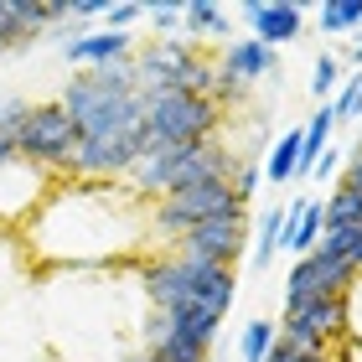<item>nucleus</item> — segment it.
I'll return each mask as SVG.
<instances>
[{
  "mask_svg": "<svg viewBox=\"0 0 362 362\" xmlns=\"http://www.w3.org/2000/svg\"><path fill=\"white\" fill-rule=\"evenodd\" d=\"M37 254L57 264H104L151 243V202L135 197L124 181L68 176L52 181L47 202L26 218Z\"/></svg>",
  "mask_w": 362,
  "mask_h": 362,
  "instance_id": "obj_1",
  "label": "nucleus"
},
{
  "mask_svg": "<svg viewBox=\"0 0 362 362\" xmlns=\"http://www.w3.org/2000/svg\"><path fill=\"white\" fill-rule=\"evenodd\" d=\"M57 104L78 124V151L68 176L88 181H124V171L140 156V119L145 98L135 62H109V68H78L62 83Z\"/></svg>",
  "mask_w": 362,
  "mask_h": 362,
  "instance_id": "obj_2",
  "label": "nucleus"
},
{
  "mask_svg": "<svg viewBox=\"0 0 362 362\" xmlns=\"http://www.w3.org/2000/svg\"><path fill=\"white\" fill-rule=\"evenodd\" d=\"M238 156L228 151V140H207V145H181V151H145L135 156V166L124 171V187L145 197V202H160L171 192H192L207 187V181H233Z\"/></svg>",
  "mask_w": 362,
  "mask_h": 362,
  "instance_id": "obj_3",
  "label": "nucleus"
},
{
  "mask_svg": "<svg viewBox=\"0 0 362 362\" xmlns=\"http://www.w3.org/2000/svg\"><path fill=\"white\" fill-rule=\"evenodd\" d=\"M223 109L212 98H197V93H151L145 98V119H140V156L145 151H181V145H207L223 135Z\"/></svg>",
  "mask_w": 362,
  "mask_h": 362,
  "instance_id": "obj_4",
  "label": "nucleus"
},
{
  "mask_svg": "<svg viewBox=\"0 0 362 362\" xmlns=\"http://www.w3.org/2000/svg\"><path fill=\"white\" fill-rule=\"evenodd\" d=\"M16 151H21L26 166L47 171L52 181H68L73 171V151H78V124L68 119V109L57 104V98H47V104H31L21 129H16Z\"/></svg>",
  "mask_w": 362,
  "mask_h": 362,
  "instance_id": "obj_5",
  "label": "nucleus"
},
{
  "mask_svg": "<svg viewBox=\"0 0 362 362\" xmlns=\"http://www.w3.org/2000/svg\"><path fill=\"white\" fill-rule=\"evenodd\" d=\"M228 212H249L233 197V181H207V187H192V192H171L151 202V238L160 249H171L181 233H192V228H202L212 218H228Z\"/></svg>",
  "mask_w": 362,
  "mask_h": 362,
  "instance_id": "obj_6",
  "label": "nucleus"
},
{
  "mask_svg": "<svg viewBox=\"0 0 362 362\" xmlns=\"http://www.w3.org/2000/svg\"><path fill=\"white\" fill-rule=\"evenodd\" d=\"M243 243H249V212H228V218H212L192 233H181L171 243V254L192 259V264H218V269H233L243 259Z\"/></svg>",
  "mask_w": 362,
  "mask_h": 362,
  "instance_id": "obj_7",
  "label": "nucleus"
},
{
  "mask_svg": "<svg viewBox=\"0 0 362 362\" xmlns=\"http://www.w3.org/2000/svg\"><path fill=\"white\" fill-rule=\"evenodd\" d=\"M347 295H332V300H305V305H285L279 310V341H295V347H316L326 352L337 337H347Z\"/></svg>",
  "mask_w": 362,
  "mask_h": 362,
  "instance_id": "obj_8",
  "label": "nucleus"
},
{
  "mask_svg": "<svg viewBox=\"0 0 362 362\" xmlns=\"http://www.w3.org/2000/svg\"><path fill=\"white\" fill-rule=\"evenodd\" d=\"M197 57H202V47L187 42L181 31H176V37H151L135 57H129V62H135V78H140V98L181 88V78H187V68Z\"/></svg>",
  "mask_w": 362,
  "mask_h": 362,
  "instance_id": "obj_9",
  "label": "nucleus"
},
{
  "mask_svg": "<svg viewBox=\"0 0 362 362\" xmlns=\"http://www.w3.org/2000/svg\"><path fill=\"white\" fill-rule=\"evenodd\" d=\"M352 285H357V264H347V259L305 254V259H295V269H290V279H285V305L332 300V295H347Z\"/></svg>",
  "mask_w": 362,
  "mask_h": 362,
  "instance_id": "obj_10",
  "label": "nucleus"
},
{
  "mask_svg": "<svg viewBox=\"0 0 362 362\" xmlns=\"http://www.w3.org/2000/svg\"><path fill=\"white\" fill-rule=\"evenodd\" d=\"M305 11L310 6H300V0H243L238 6V16L254 26V42L269 47V52H279L285 42H300Z\"/></svg>",
  "mask_w": 362,
  "mask_h": 362,
  "instance_id": "obj_11",
  "label": "nucleus"
},
{
  "mask_svg": "<svg viewBox=\"0 0 362 362\" xmlns=\"http://www.w3.org/2000/svg\"><path fill=\"white\" fill-rule=\"evenodd\" d=\"M47 192H52V176L26 166L21 156L6 160L0 166V223H26L31 212L47 202Z\"/></svg>",
  "mask_w": 362,
  "mask_h": 362,
  "instance_id": "obj_12",
  "label": "nucleus"
},
{
  "mask_svg": "<svg viewBox=\"0 0 362 362\" xmlns=\"http://www.w3.org/2000/svg\"><path fill=\"white\" fill-rule=\"evenodd\" d=\"M57 26L52 0H0V52H21Z\"/></svg>",
  "mask_w": 362,
  "mask_h": 362,
  "instance_id": "obj_13",
  "label": "nucleus"
},
{
  "mask_svg": "<svg viewBox=\"0 0 362 362\" xmlns=\"http://www.w3.org/2000/svg\"><path fill=\"white\" fill-rule=\"evenodd\" d=\"M62 57L73 68H109V62H129L135 57V37L129 31H83V37H62Z\"/></svg>",
  "mask_w": 362,
  "mask_h": 362,
  "instance_id": "obj_14",
  "label": "nucleus"
},
{
  "mask_svg": "<svg viewBox=\"0 0 362 362\" xmlns=\"http://www.w3.org/2000/svg\"><path fill=\"white\" fill-rule=\"evenodd\" d=\"M218 68H223L228 78H233V83H243V88L264 83V78H274V83H279V52L259 47L254 37L228 42V47H223V57H218Z\"/></svg>",
  "mask_w": 362,
  "mask_h": 362,
  "instance_id": "obj_15",
  "label": "nucleus"
},
{
  "mask_svg": "<svg viewBox=\"0 0 362 362\" xmlns=\"http://www.w3.org/2000/svg\"><path fill=\"white\" fill-rule=\"evenodd\" d=\"M321 233H326V207L316 202V197H295V202H285V238H279V249H290L295 259H305L321 243Z\"/></svg>",
  "mask_w": 362,
  "mask_h": 362,
  "instance_id": "obj_16",
  "label": "nucleus"
},
{
  "mask_svg": "<svg viewBox=\"0 0 362 362\" xmlns=\"http://www.w3.org/2000/svg\"><path fill=\"white\" fill-rule=\"evenodd\" d=\"M181 26H187V42L228 37V11L212 6V0H192V6H181Z\"/></svg>",
  "mask_w": 362,
  "mask_h": 362,
  "instance_id": "obj_17",
  "label": "nucleus"
},
{
  "mask_svg": "<svg viewBox=\"0 0 362 362\" xmlns=\"http://www.w3.org/2000/svg\"><path fill=\"white\" fill-rule=\"evenodd\" d=\"M259 171H264V176L274 181V187L295 181V171H300V129H285V135H279V145L269 151V160H264Z\"/></svg>",
  "mask_w": 362,
  "mask_h": 362,
  "instance_id": "obj_18",
  "label": "nucleus"
},
{
  "mask_svg": "<svg viewBox=\"0 0 362 362\" xmlns=\"http://www.w3.org/2000/svg\"><path fill=\"white\" fill-rule=\"evenodd\" d=\"M316 21L326 37H357L362 31V0H326L316 6Z\"/></svg>",
  "mask_w": 362,
  "mask_h": 362,
  "instance_id": "obj_19",
  "label": "nucleus"
},
{
  "mask_svg": "<svg viewBox=\"0 0 362 362\" xmlns=\"http://www.w3.org/2000/svg\"><path fill=\"white\" fill-rule=\"evenodd\" d=\"M279 238H285V207H269V212H259V233H254V269H269L274 264V249H279Z\"/></svg>",
  "mask_w": 362,
  "mask_h": 362,
  "instance_id": "obj_20",
  "label": "nucleus"
},
{
  "mask_svg": "<svg viewBox=\"0 0 362 362\" xmlns=\"http://www.w3.org/2000/svg\"><path fill=\"white\" fill-rule=\"evenodd\" d=\"M341 78H347V68H341L337 52H316V62H310V98H321V104H332Z\"/></svg>",
  "mask_w": 362,
  "mask_h": 362,
  "instance_id": "obj_21",
  "label": "nucleus"
},
{
  "mask_svg": "<svg viewBox=\"0 0 362 362\" xmlns=\"http://www.w3.org/2000/svg\"><path fill=\"white\" fill-rule=\"evenodd\" d=\"M274 337H279L274 321H264V316L249 321V326H243V337H238V357H243V362H264L269 347H274Z\"/></svg>",
  "mask_w": 362,
  "mask_h": 362,
  "instance_id": "obj_22",
  "label": "nucleus"
},
{
  "mask_svg": "<svg viewBox=\"0 0 362 362\" xmlns=\"http://www.w3.org/2000/svg\"><path fill=\"white\" fill-rule=\"evenodd\" d=\"M321 207H326V228H362V197L357 192L337 187Z\"/></svg>",
  "mask_w": 362,
  "mask_h": 362,
  "instance_id": "obj_23",
  "label": "nucleus"
},
{
  "mask_svg": "<svg viewBox=\"0 0 362 362\" xmlns=\"http://www.w3.org/2000/svg\"><path fill=\"white\" fill-rule=\"evenodd\" d=\"M332 114H337V124H362V73L341 78V88L332 98Z\"/></svg>",
  "mask_w": 362,
  "mask_h": 362,
  "instance_id": "obj_24",
  "label": "nucleus"
},
{
  "mask_svg": "<svg viewBox=\"0 0 362 362\" xmlns=\"http://www.w3.org/2000/svg\"><path fill=\"white\" fill-rule=\"evenodd\" d=\"M264 362H332V352H316V347H295V341H279L274 337V347Z\"/></svg>",
  "mask_w": 362,
  "mask_h": 362,
  "instance_id": "obj_25",
  "label": "nucleus"
},
{
  "mask_svg": "<svg viewBox=\"0 0 362 362\" xmlns=\"http://www.w3.org/2000/svg\"><path fill=\"white\" fill-rule=\"evenodd\" d=\"M259 181H264V171H259V166H254V160H238V171H233V197H238V202H243V207H249V202H254V192H259Z\"/></svg>",
  "mask_w": 362,
  "mask_h": 362,
  "instance_id": "obj_26",
  "label": "nucleus"
},
{
  "mask_svg": "<svg viewBox=\"0 0 362 362\" xmlns=\"http://www.w3.org/2000/svg\"><path fill=\"white\" fill-rule=\"evenodd\" d=\"M26 98L21 93H0V129H6V135H16V129H21V119H26Z\"/></svg>",
  "mask_w": 362,
  "mask_h": 362,
  "instance_id": "obj_27",
  "label": "nucleus"
},
{
  "mask_svg": "<svg viewBox=\"0 0 362 362\" xmlns=\"http://www.w3.org/2000/svg\"><path fill=\"white\" fill-rule=\"evenodd\" d=\"M145 16V6H129V0H119V6H104V26L109 31H129Z\"/></svg>",
  "mask_w": 362,
  "mask_h": 362,
  "instance_id": "obj_28",
  "label": "nucleus"
},
{
  "mask_svg": "<svg viewBox=\"0 0 362 362\" xmlns=\"http://www.w3.org/2000/svg\"><path fill=\"white\" fill-rule=\"evenodd\" d=\"M145 16L156 21L160 37H176V26H181V6H145Z\"/></svg>",
  "mask_w": 362,
  "mask_h": 362,
  "instance_id": "obj_29",
  "label": "nucleus"
},
{
  "mask_svg": "<svg viewBox=\"0 0 362 362\" xmlns=\"http://www.w3.org/2000/svg\"><path fill=\"white\" fill-rule=\"evenodd\" d=\"M347 316H352V321H347V337H352V341H362V279L347 290Z\"/></svg>",
  "mask_w": 362,
  "mask_h": 362,
  "instance_id": "obj_30",
  "label": "nucleus"
},
{
  "mask_svg": "<svg viewBox=\"0 0 362 362\" xmlns=\"http://www.w3.org/2000/svg\"><path fill=\"white\" fill-rule=\"evenodd\" d=\"M341 187L362 197V151H352L347 160H341Z\"/></svg>",
  "mask_w": 362,
  "mask_h": 362,
  "instance_id": "obj_31",
  "label": "nucleus"
},
{
  "mask_svg": "<svg viewBox=\"0 0 362 362\" xmlns=\"http://www.w3.org/2000/svg\"><path fill=\"white\" fill-rule=\"evenodd\" d=\"M341 160H347V151H337V145H326V156L316 160V171H310V176H316V181H326V176H332V171L341 166Z\"/></svg>",
  "mask_w": 362,
  "mask_h": 362,
  "instance_id": "obj_32",
  "label": "nucleus"
},
{
  "mask_svg": "<svg viewBox=\"0 0 362 362\" xmlns=\"http://www.w3.org/2000/svg\"><path fill=\"white\" fill-rule=\"evenodd\" d=\"M341 68H347V73H362V31L352 37V47H347V57H341Z\"/></svg>",
  "mask_w": 362,
  "mask_h": 362,
  "instance_id": "obj_33",
  "label": "nucleus"
},
{
  "mask_svg": "<svg viewBox=\"0 0 362 362\" xmlns=\"http://www.w3.org/2000/svg\"><path fill=\"white\" fill-rule=\"evenodd\" d=\"M21 151H16V135H6V129H0V166H6V160H16Z\"/></svg>",
  "mask_w": 362,
  "mask_h": 362,
  "instance_id": "obj_34",
  "label": "nucleus"
},
{
  "mask_svg": "<svg viewBox=\"0 0 362 362\" xmlns=\"http://www.w3.org/2000/svg\"><path fill=\"white\" fill-rule=\"evenodd\" d=\"M124 362H151V357H124Z\"/></svg>",
  "mask_w": 362,
  "mask_h": 362,
  "instance_id": "obj_35",
  "label": "nucleus"
},
{
  "mask_svg": "<svg viewBox=\"0 0 362 362\" xmlns=\"http://www.w3.org/2000/svg\"><path fill=\"white\" fill-rule=\"evenodd\" d=\"M357 279H362V254H357Z\"/></svg>",
  "mask_w": 362,
  "mask_h": 362,
  "instance_id": "obj_36",
  "label": "nucleus"
},
{
  "mask_svg": "<svg viewBox=\"0 0 362 362\" xmlns=\"http://www.w3.org/2000/svg\"><path fill=\"white\" fill-rule=\"evenodd\" d=\"M357 151H362V135H357Z\"/></svg>",
  "mask_w": 362,
  "mask_h": 362,
  "instance_id": "obj_37",
  "label": "nucleus"
}]
</instances>
